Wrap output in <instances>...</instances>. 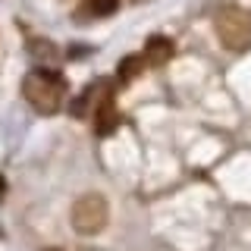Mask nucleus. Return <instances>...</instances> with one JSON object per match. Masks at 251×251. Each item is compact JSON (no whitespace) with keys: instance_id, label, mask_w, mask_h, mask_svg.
I'll list each match as a JSON object with an SVG mask.
<instances>
[{"instance_id":"f257e3e1","label":"nucleus","mask_w":251,"mask_h":251,"mask_svg":"<svg viewBox=\"0 0 251 251\" xmlns=\"http://www.w3.org/2000/svg\"><path fill=\"white\" fill-rule=\"evenodd\" d=\"M22 94L38 113L50 116L66 104V78L57 69H31L22 78Z\"/></svg>"},{"instance_id":"f03ea898","label":"nucleus","mask_w":251,"mask_h":251,"mask_svg":"<svg viewBox=\"0 0 251 251\" xmlns=\"http://www.w3.org/2000/svg\"><path fill=\"white\" fill-rule=\"evenodd\" d=\"M214 31L220 44L232 53H242L251 47V13L242 6H220L214 16Z\"/></svg>"},{"instance_id":"7ed1b4c3","label":"nucleus","mask_w":251,"mask_h":251,"mask_svg":"<svg viewBox=\"0 0 251 251\" xmlns=\"http://www.w3.org/2000/svg\"><path fill=\"white\" fill-rule=\"evenodd\" d=\"M107 217H110V207L104 201V195L91 192V195H82L75 204H73V226L75 232L82 235H94L107 226Z\"/></svg>"},{"instance_id":"20e7f679","label":"nucleus","mask_w":251,"mask_h":251,"mask_svg":"<svg viewBox=\"0 0 251 251\" xmlns=\"http://www.w3.org/2000/svg\"><path fill=\"white\" fill-rule=\"evenodd\" d=\"M91 120H94V129H98V135H107V132H113L116 126H120V110H116L113 91H110L107 82H104V88H100L98 100H94Z\"/></svg>"},{"instance_id":"39448f33","label":"nucleus","mask_w":251,"mask_h":251,"mask_svg":"<svg viewBox=\"0 0 251 251\" xmlns=\"http://www.w3.org/2000/svg\"><path fill=\"white\" fill-rule=\"evenodd\" d=\"M170 57H173V44L167 41V38H163V35L148 38L145 50H141V60H145V66H163Z\"/></svg>"},{"instance_id":"423d86ee","label":"nucleus","mask_w":251,"mask_h":251,"mask_svg":"<svg viewBox=\"0 0 251 251\" xmlns=\"http://www.w3.org/2000/svg\"><path fill=\"white\" fill-rule=\"evenodd\" d=\"M141 69H148L145 60H141V53H135V57H126V60L120 63V73H116V78H120V82H132V78H135Z\"/></svg>"},{"instance_id":"0eeeda50","label":"nucleus","mask_w":251,"mask_h":251,"mask_svg":"<svg viewBox=\"0 0 251 251\" xmlns=\"http://www.w3.org/2000/svg\"><path fill=\"white\" fill-rule=\"evenodd\" d=\"M85 6H88L94 16H110L120 6V0H85Z\"/></svg>"},{"instance_id":"6e6552de","label":"nucleus","mask_w":251,"mask_h":251,"mask_svg":"<svg viewBox=\"0 0 251 251\" xmlns=\"http://www.w3.org/2000/svg\"><path fill=\"white\" fill-rule=\"evenodd\" d=\"M3 195H6V182H3V176H0V201H3Z\"/></svg>"},{"instance_id":"1a4fd4ad","label":"nucleus","mask_w":251,"mask_h":251,"mask_svg":"<svg viewBox=\"0 0 251 251\" xmlns=\"http://www.w3.org/2000/svg\"><path fill=\"white\" fill-rule=\"evenodd\" d=\"M47 251H60V248H47Z\"/></svg>"}]
</instances>
